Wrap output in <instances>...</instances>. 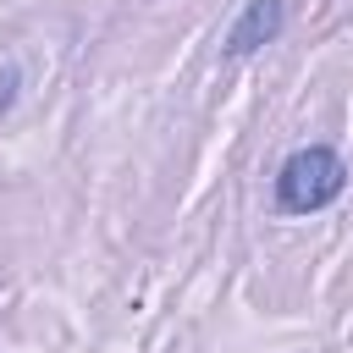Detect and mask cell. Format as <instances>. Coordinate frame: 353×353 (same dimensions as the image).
I'll list each match as a JSON object with an SVG mask.
<instances>
[{
    "instance_id": "cell-1",
    "label": "cell",
    "mask_w": 353,
    "mask_h": 353,
    "mask_svg": "<svg viewBox=\"0 0 353 353\" xmlns=\"http://www.w3.org/2000/svg\"><path fill=\"white\" fill-rule=\"evenodd\" d=\"M347 188V160L331 143H303L276 165V210L287 215H314L336 204Z\"/></svg>"
},
{
    "instance_id": "cell-2",
    "label": "cell",
    "mask_w": 353,
    "mask_h": 353,
    "mask_svg": "<svg viewBox=\"0 0 353 353\" xmlns=\"http://www.w3.org/2000/svg\"><path fill=\"white\" fill-rule=\"evenodd\" d=\"M281 28H287V0H243V11L232 17L221 50H226V55H254V50L276 44Z\"/></svg>"
}]
</instances>
